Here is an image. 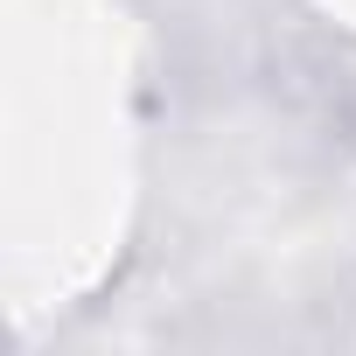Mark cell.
<instances>
[{
    "label": "cell",
    "instance_id": "6da1fadb",
    "mask_svg": "<svg viewBox=\"0 0 356 356\" xmlns=\"http://www.w3.org/2000/svg\"><path fill=\"white\" fill-rule=\"evenodd\" d=\"M273 70H280V91L293 98V112H307L321 133L356 147V42H342L328 29H293L280 42Z\"/></svg>",
    "mask_w": 356,
    "mask_h": 356
}]
</instances>
